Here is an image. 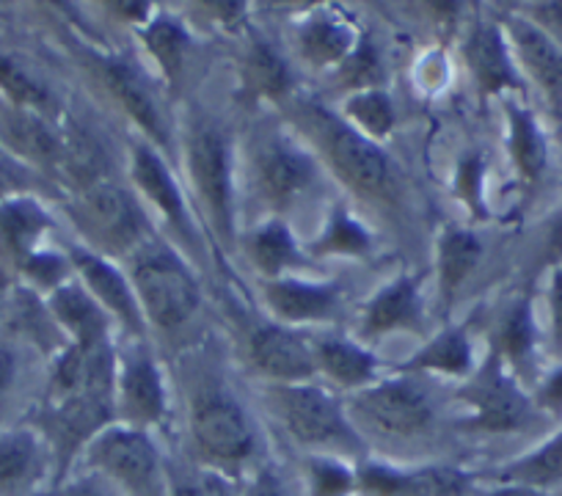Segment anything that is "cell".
I'll return each mask as SVG.
<instances>
[{"label":"cell","instance_id":"6da1fadb","mask_svg":"<svg viewBox=\"0 0 562 496\" xmlns=\"http://www.w3.org/2000/svg\"><path fill=\"white\" fill-rule=\"evenodd\" d=\"M304 124L326 153L328 164L361 196L375 202L397 199V174L392 160L383 155L378 142L359 133L350 122L323 111L321 105H306Z\"/></svg>","mask_w":562,"mask_h":496},{"label":"cell","instance_id":"7a4b0ae2","mask_svg":"<svg viewBox=\"0 0 562 496\" xmlns=\"http://www.w3.org/2000/svg\"><path fill=\"white\" fill-rule=\"evenodd\" d=\"M94 474L119 491V496H169L171 483L147 430L108 425L86 447Z\"/></svg>","mask_w":562,"mask_h":496},{"label":"cell","instance_id":"3957f363","mask_svg":"<svg viewBox=\"0 0 562 496\" xmlns=\"http://www.w3.org/2000/svg\"><path fill=\"white\" fill-rule=\"evenodd\" d=\"M273 406L288 433L306 450L331 458H361L364 444L328 392L312 384L276 386Z\"/></svg>","mask_w":562,"mask_h":496},{"label":"cell","instance_id":"277c9868","mask_svg":"<svg viewBox=\"0 0 562 496\" xmlns=\"http://www.w3.org/2000/svg\"><path fill=\"white\" fill-rule=\"evenodd\" d=\"M130 284L144 320L160 331H180L199 309V284L186 262L164 246L140 248L133 260Z\"/></svg>","mask_w":562,"mask_h":496},{"label":"cell","instance_id":"5b68a950","mask_svg":"<svg viewBox=\"0 0 562 496\" xmlns=\"http://www.w3.org/2000/svg\"><path fill=\"white\" fill-rule=\"evenodd\" d=\"M188 171L199 204L207 213L213 232L224 246L235 240V191H232L229 144L213 122H196L186 144Z\"/></svg>","mask_w":562,"mask_h":496},{"label":"cell","instance_id":"8992f818","mask_svg":"<svg viewBox=\"0 0 562 496\" xmlns=\"http://www.w3.org/2000/svg\"><path fill=\"white\" fill-rule=\"evenodd\" d=\"M191 436L199 458L218 474H237L254 455V430L246 412L221 392L199 397L191 414Z\"/></svg>","mask_w":562,"mask_h":496},{"label":"cell","instance_id":"52a82bcc","mask_svg":"<svg viewBox=\"0 0 562 496\" xmlns=\"http://www.w3.org/2000/svg\"><path fill=\"white\" fill-rule=\"evenodd\" d=\"M461 401L472 408L474 428L485 433H516L535 419V401L524 395L518 381L505 370L502 356L491 353L483 370L463 386Z\"/></svg>","mask_w":562,"mask_h":496},{"label":"cell","instance_id":"ba28073f","mask_svg":"<svg viewBox=\"0 0 562 496\" xmlns=\"http://www.w3.org/2000/svg\"><path fill=\"white\" fill-rule=\"evenodd\" d=\"M80 215L97 246L111 255H124L130 248L140 246V237L147 232V221L133 193L102 177L91 185H83Z\"/></svg>","mask_w":562,"mask_h":496},{"label":"cell","instance_id":"9c48e42d","mask_svg":"<svg viewBox=\"0 0 562 496\" xmlns=\"http://www.w3.org/2000/svg\"><path fill=\"white\" fill-rule=\"evenodd\" d=\"M356 494L359 496H469L472 477L452 466L397 469L383 463L356 466Z\"/></svg>","mask_w":562,"mask_h":496},{"label":"cell","instance_id":"30bf717a","mask_svg":"<svg viewBox=\"0 0 562 496\" xmlns=\"http://www.w3.org/2000/svg\"><path fill=\"white\" fill-rule=\"evenodd\" d=\"M353 408L389 436H419L434 425V406L419 386L386 381L356 395Z\"/></svg>","mask_w":562,"mask_h":496},{"label":"cell","instance_id":"8fae6325","mask_svg":"<svg viewBox=\"0 0 562 496\" xmlns=\"http://www.w3.org/2000/svg\"><path fill=\"white\" fill-rule=\"evenodd\" d=\"M248 356L262 375L276 381V386L310 384L317 375L315 348L295 328L281 323L259 326L248 342Z\"/></svg>","mask_w":562,"mask_h":496},{"label":"cell","instance_id":"7c38bea8","mask_svg":"<svg viewBox=\"0 0 562 496\" xmlns=\"http://www.w3.org/2000/svg\"><path fill=\"white\" fill-rule=\"evenodd\" d=\"M505 36L521 75L538 86L551 111L562 119V45L518 14L505 20Z\"/></svg>","mask_w":562,"mask_h":496},{"label":"cell","instance_id":"4fadbf2b","mask_svg":"<svg viewBox=\"0 0 562 496\" xmlns=\"http://www.w3.org/2000/svg\"><path fill=\"white\" fill-rule=\"evenodd\" d=\"M69 262L78 271V277L83 279V288L102 309L111 317H116L124 328H130L133 334L144 331V312H140L138 298H135V290L130 284V279L113 266L108 257H102L100 251H91V248L75 246L69 251Z\"/></svg>","mask_w":562,"mask_h":496},{"label":"cell","instance_id":"5bb4252c","mask_svg":"<svg viewBox=\"0 0 562 496\" xmlns=\"http://www.w3.org/2000/svg\"><path fill=\"white\" fill-rule=\"evenodd\" d=\"M315 160L290 142H270L259 149L257 182L265 202L276 210H288L315 182Z\"/></svg>","mask_w":562,"mask_h":496},{"label":"cell","instance_id":"9a60e30c","mask_svg":"<svg viewBox=\"0 0 562 496\" xmlns=\"http://www.w3.org/2000/svg\"><path fill=\"white\" fill-rule=\"evenodd\" d=\"M116 412L124 425L147 430L166 417V390L160 370L147 353H133L116 367Z\"/></svg>","mask_w":562,"mask_h":496},{"label":"cell","instance_id":"2e32d148","mask_svg":"<svg viewBox=\"0 0 562 496\" xmlns=\"http://www.w3.org/2000/svg\"><path fill=\"white\" fill-rule=\"evenodd\" d=\"M469 69L477 80L480 91L488 97L502 94V91H521L524 75L518 69L516 56L510 50L505 31L494 23H480L469 34L467 47H463Z\"/></svg>","mask_w":562,"mask_h":496},{"label":"cell","instance_id":"e0dca14e","mask_svg":"<svg viewBox=\"0 0 562 496\" xmlns=\"http://www.w3.org/2000/svg\"><path fill=\"white\" fill-rule=\"evenodd\" d=\"M262 295L270 312L281 320V326L334 320L339 306L337 284L301 282V279L293 277L268 279L262 288Z\"/></svg>","mask_w":562,"mask_h":496},{"label":"cell","instance_id":"ac0fdd59","mask_svg":"<svg viewBox=\"0 0 562 496\" xmlns=\"http://www.w3.org/2000/svg\"><path fill=\"white\" fill-rule=\"evenodd\" d=\"M100 72L105 78L111 94L133 116V122L138 124L140 131L147 133L158 147H166L169 138H166L164 116H160V108L155 102V94L147 86V80H144V75L133 64L119 61V58H102Z\"/></svg>","mask_w":562,"mask_h":496},{"label":"cell","instance_id":"d6986e66","mask_svg":"<svg viewBox=\"0 0 562 496\" xmlns=\"http://www.w3.org/2000/svg\"><path fill=\"white\" fill-rule=\"evenodd\" d=\"M0 138L14 155L34 166H58L64 160V138L53 133L45 116L25 108H3L0 111Z\"/></svg>","mask_w":562,"mask_h":496},{"label":"cell","instance_id":"ffe728a7","mask_svg":"<svg viewBox=\"0 0 562 496\" xmlns=\"http://www.w3.org/2000/svg\"><path fill=\"white\" fill-rule=\"evenodd\" d=\"M133 182L169 224H175L182 232L188 229L186 199H182L169 166H166V160L160 158L153 144H138L133 149Z\"/></svg>","mask_w":562,"mask_h":496},{"label":"cell","instance_id":"44dd1931","mask_svg":"<svg viewBox=\"0 0 562 496\" xmlns=\"http://www.w3.org/2000/svg\"><path fill=\"white\" fill-rule=\"evenodd\" d=\"M422 320L419 301V279L400 277L392 284L375 293V298L367 304L361 317V334L367 339L383 337L397 328H414Z\"/></svg>","mask_w":562,"mask_h":496},{"label":"cell","instance_id":"7402d4cb","mask_svg":"<svg viewBox=\"0 0 562 496\" xmlns=\"http://www.w3.org/2000/svg\"><path fill=\"white\" fill-rule=\"evenodd\" d=\"M507 149H510L513 166L518 171V180L527 188H535L546 174L549 166V144H546L543 127L535 119L527 105L507 100Z\"/></svg>","mask_w":562,"mask_h":496},{"label":"cell","instance_id":"603a6c76","mask_svg":"<svg viewBox=\"0 0 562 496\" xmlns=\"http://www.w3.org/2000/svg\"><path fill=\"white\" fill-rule=\"evenodd\" d=\"M50 309L78 348H97L108 342V312L86 293L83 284L64 282L53 290Z\"/></svg>","mask_w":562,"mask_h":496},{"label":"cell","instance_id":"cb8c5ba5","mask_svg":"<svg viewBox=\"0 0 562 496\" xmlns=\"http://www.w3.org/2000/svg\"><path fill=\"white\" fill-rule=\"evenodd\" d=\"M45 474V452L31 430L0 436V496H29Z\"/></svg>","mask_w":562,"mask_h":496},{"label":"cell","instance_id":"d4e9b609","mask_svg":"<svg viewBox=\"0 0 562 496\" xmlns=\"http://www.w3.org/2000/svg\"><path fill=\"white\" fill-rule=\"evenodd\" d=\"M299 47L312 67H342L359 47V34L345 18L317 14L301 25Z\"/></svg>","mask_w":562,"mask_h":496},{"label":"cell","instance_id":"484cf974","mask_svg":"<svg viewBox=\"0 0 562 496\" xmlns=\"http://www.w3.org/2000/svg\"><path fill=\"white\" fill-rule=\"evenodd\" d=\"M246 251L254 268L265 277V282L288 277L290 271H299L304 266L299 243H295L293 232L288 229L284 221H268L259 229H254L246 240Z\"/></svg>","mask_w":562,"mask_h":496},{"label":"cell","instance_id":"4316f807","mask_svg":"<svg viewBox=\"0 0 562 496\" xmlns=\"http://www.w3.org/2000/svg\"><path fill=\"white\" fill-rule=\"evenodd\" d=\"M317 372L342 390H367L375 379V356L348 339H323L315 345Z\"/></svg>","mask_w":562,"mask_h":496},{"label":"cell","instance_id":"83f0119b","mask_svg":"<svg viewBox=\"0 0 562 496\" xmlns=\"http://www.w3.org/2000/svg\"><path fill=\"white\" fill-rule=\"evenodd\" d=\"M496 480L499 485H518V488L538 491V494L562 485V428L549 441L529 450L527 455L499 469Z\"/></svg>","mask_w":562,"mask_h":496},{"label":"cell","instance_id":"f1b7e54d","mask_svg":"<svg viewBox=\"0 0 562 496\" xmlns=\"http://www.w3.org/2000/svg\"><path fill=\"white\" fill-rule=\"evenodd\" d=\"M50 229V215L31 196H3L0 199V240L7 243L12 255H36V243Z\"/></svg>","mask_w":562,"mask_h":496},{"label":"cell","instance_id":"f546056e","mask_svg":"<svg viewBox=\"0 0 562 496\" xmlns=\"http://www.w3.org/2000/svg\"><path fill=\"white\" fill-rule=\"evenodd\" d=\"M483 246L467 229H447L439 240V284L447 301L458 293L469 273L477 268Z\"/></svg>","mask_w":562,"mask_h":496},{"label":"cell","instance_id":"4dcf8cb0","mask_svg":"<svg viewBox=\"0 0 562 496\" xmlns=\"http://www.w3.org/2000/svg\"><path fill=\"white\" fill-rule=\"evenodd\" d=\"M243 80L248 89L268 100H284L293 89V75L284 58L268 45V42H254L243 61Z\"/></svg>","mask_w":562,"mask_h":496},{"label":"cell","instance_id":"1f68e13d","mask_svg":"<svg viewBox=\"0 0 562 496\" xmlns=\"http://www.w3.org/2000/svg\"><path fill=\"white\" fill-rule=\"evenodd\" d=\"M405 370L441 372V375H467L472 370V345L463 328H447L434 342H428L414 359L405 364Z\"/></svg>","mask_w":562,"mask_h":496},{"label":"cell","instance_id":"d6a6232c","mask_svg":"<svg viewBox=\"0 0 562 496\" xmlns=\"http://www.w3.org/2000/svg\"><path fill=\"white\" fill-rule=\"evenodd\" d=\"M535 348H538V326H535L532 304L518 301L502 320L499 350L496 353L516 370H529L535 359Z\"/></svg>","mask_w":562,"mask_h":496},{"label":"cell","instance_id":"836d02e7","mask_svg":"<svg viewBox=\"0 0 562 496\" xmlns=\"http://www.w3.org/2000/svg\"><path fill=\"white\" fill-rule=\"evenodd\" d=\"M144 45H147L149 56L155 58L160 72L166 75L169 83H177L186 69V50H188V36L180 29V23L169 18H155L149 20L144 29Z\"/></svg>","mask_w":562,"mask_h":496},{"label":"cell","instance_id":"e575fe53","mask_svg":"<svg viewBox=\"0 0 562 496\" xmlns=\"http://www.w3.org/2000/svg\"><path fill=\"white\" fill-rule=\"evenodd\" d=\"M345 113H348L350 124L356 131L364 133L372 142H381L394 124V105L381 89L356 91L348 102H345Z\"/></svg>","mask_w":562,"mask_h":496},{"label":"cell","instance_id":"d590c367","mask_svg":"<svg viewBox=\"0 0 562 496\" xmlns=\"http://www.w3.org/2000/svg\"><path fill=\"white\" fill-rule=\"evenodd\" d=\"M0 91L12 100V105L34 111L45 119L47 113L53 111L50 91H47L29 69H23L18 61H12V58L7 56H0Z\"/></svg>","mask_w":562,"mask_h":496},{"label":"cell","instance_id":"8d00e7d4","mask_svg":"<svg viewBox=\"0 0 562 496\" xmlns=\"http://www.w3.org/2000/svg\"><path fill=\"white\" fill-rule=\"evenodd\" d=\"M317 255H339V257H359L370 251V235L364 226L353 218L345 207H337L328 218L326 232L315 246Z\"/></svg>","mask_w":562,"mask_h":496},{"label":"cell","instance_id":"74e56055","mask_svg":"<svg viewBox=\"0 0 562 496\" xmlns=\"http://www.w3.org/2000/svg\"><path fill=\"white\" fill-rule=\"evenodd\" d=\"M310 496H350L356 494V466L350 469L342 458L312 455L306 466Z\"/></svg>","mask_w":562,"mask_h":496},{"label":"cell","instance_id":"f35d334b","mask_svg":"<svg viewBox=\"0 0 562 496\" xmlns=\"http://www.w3.org/2000/svg\"><path fill=\"white\" fill-rule=\"evenodd\" d=\"M339 69H342V78L348 80L353 89L359 91L378 89V80H381V64H378L375 50L370 47V42H359L353 56H350Z\"/></svg>","mask_w":562,"mask_h":496},{"label":"cell","instance_id":"ab89813d","mask_svg":"<svg viewBox=\"0 0 562 496\" xmlns=\"http://www.w3.org/2000/svg\"><path fill=\"white\" fill-rule=\"evenodd\" d=\"M535 408L551 414V417L562 419V361L551 372H546L540 379L538 390H535Z\"/></svg>","mask_w":562,"mask_h":496},{"label":"cell","instance_id":"60d3db41","mask_svg":"<svg viewBox=\"0 0 562 496\" xmlns=\"http://www.w3.org/2000/svg\"><path fill=\"white\" fill-rule=\"evenodd\" d=\"M549 339L554 353L562 359V268H551L549 277Z\"/></svg>","mask_w":562,"mask_h":496},{"label":"cell","instance_id":"b9f144b4","mask_svg":"<svg viewBox=\"0 0 562 496\" xmlns=\"http://www.w3.org/2000/svg\"><path fill=\"white\" fill-rule=\"evenodd\" d=\"M524 18L532 25H538L546 36L562 45V3H532L524 9Z\"/></svg>","mask_w":562,"mask_h":496},{"label":"cell","instance_id":"7bdbcfd3","mask_svg":"<svg viewBox=\"0 0 562 496\" xmlns=\"http://www.w3.org/2000/svg\"><path fill=\"white\" fill-rule=\"evenodd\" d=\"M25 271H29V277L34 279V282L40 284H47V288H61V277H64V260H58V257L53 255H31L29 260H25Z\"/></svg>","mask_w":562,"mask_h":496},{"label":"cell","instance_id":"ee69618b","mask_svg":"<svg viewBox=\"0 0 562 496\" xmlns=\"http://www.w3.org/2000/svg\"><path fill=\"white\" fill-rule=\"evenodd\" d=\"M61 496H119V491L100 474H86V477L72 480L61 488Z\"/></svg>","mask_w":562,"mask_h":496},{"label":"cell","instance_id":"f6af8a7d","mask_svg":"<svg viewBox=\"0 0 562 496\" xmlns=\"http://www.w3.org/2000/svg\"><path fill=\"white\" fill-rule=\"evenodd\" d=\"M243 496H290V491L288 485H284V480H281L273 469L265 466L254 474V480L248 483L246 494Z\"/></svg>","mask_w":562,"mask_h":496},{"label":"cell","instance_id":"bcb514c9","mask_svg":"<svg viewBox=\"0 0 562 496\" xmlns=\"http://www.w3.org/2000/svg\"><path fill=\"white\" fill-rule=\"evenodd\" d=\"M461 185L469 202H477L480 185H483V160H480L477 155H472V158L461 166Z\"/></svg>","mask_w":562,"mask_h":496},{"label":"cell","instance_id":"7dc6e473","mask_svg":"<svg viewBox=\"0 0 562 496\" xmlns=\"http://www.w3.org/2000/svg\"><path fill=\"white\" fill-rule=\"evenodd\" d=\"M546 260L551 268H562V210L554 215L546 235Z\"/></svg>","mask_w":562,"mask_h":496},{"label":"cell","instance_id":"c3c4849f","mask_svg":"<svg viewBox=\"0 0 562 496\" xmlns=\"http://www.w3.org/2000/svg\"><path fill=\"white\" fill-rule=\"evenodd\" d=\"M111 9L122 18H130V23H149V14H153L149 3H113Z\"/></svg>","mask_w":562,"mask_h":496},{"label":"cell","instance_id":"681fc988","mask_svg":"<svg viewBox=\"0 0 562 496\" xmlns=\"http://www.w3.org/2000/svg\"><path fill=\"white\" fill-rule=\"evenodd\" d=\"M14 379V356L7 348H0V395L7 392V386Z\"/></svg>","mask_w":562,"mask_h":496},{"label":"cell","instance_id":"f907efd6","mask_svg":"<svg viewBox=\"0 0 562 496\" xmlns=\"http://www.w3.org/2000/svg\"><path fill=\"white\" fill-rule=\"evenodd\" d=\"M169 496H207L204 494L202 488H199V485H193V483H175L171 485V494Z\"/></svg>","mask_w":562,"mask_h":496}]
</instances>
